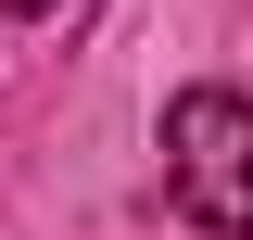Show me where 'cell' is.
Returning a JSON list of instances; mask_svg holds the SVG:
<instances>
[{
  "label": "cell",
  "instance_id": "7a4b0ae2",
  "mask_svg": "<svg viewBox=\"0 0 253 240\" xmlns=\"http://www.w3.org/2000/svg\"><path fill=\"white\" fill-rule=\"evenodd\" d=\"M0 13H26V26H63V13H76V0H0Z\"/></svg>",
  "mask_w": 253,
  "mask_h": 240
},
{
  "label": "cell",
  "instance_id": "6da1fadb",
  "mask_svg": "<svg viewBox=\"0 0 253 240\" xmlns=\"http://www.w3.org/2000/svg\"><path fill=\"white\" fill-rule=\"evenodd\" d=\"M165 190L190 228L253 240V101L241 89H177L165 101Z\"/></svg>",
  "mask_w": 253,
  "mask_h": 240
}]
</instances>
